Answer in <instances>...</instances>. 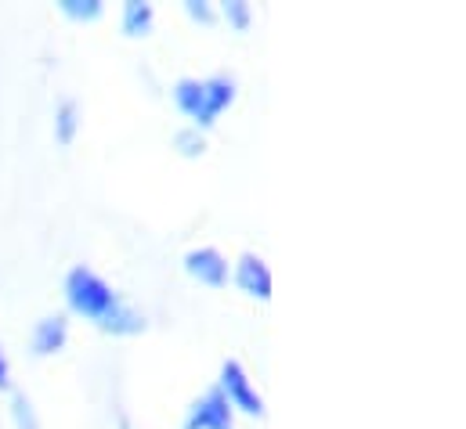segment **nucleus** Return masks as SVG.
<instances>
[{
	"instance_id": "6e6552de",
	"label": "nucleus",
	"mask_w": 466,
	"mask_h": 429,
	"mask_svg": "<svg viewBox=\"0 0 466 429\" xmlns=\"http://www.w3.org/2000/svg\"><path fill=\"white\" fill-rule=\"evenodd\" d=\"M152 4L145 0H127L123 4V33L127 36H148L152 33Z\"/></svg>"
},
{
	"instance_id": "2eb2a0df",
	"label": "nucleus",
	"mask_w": 466,
	"mask_h": 429,
	"mask_svg": "<svg viewBox=\"0 0 466 429\" xmlns=\"http://www.w3.org/2000/svg\"><path fill=\"white\" fill-rule=\"evenodd\" d=\"M7 383H11V364H7V357L0 350V390H7Z\"/></svg>"
},
{
	"instance_id": "f8f14e48",
	"label": "nucleus",
	"mask_w": 466,
	"mask_h": 429,
	"mask_svg": "<svg viewBox=\"0 0 466 429\" xmlns=\"http://www.w3.org/2000/svg\"><path fill=\"white\" fill-rule=\"evenodd\" d=\"M11 415H15V426L18 429H40V423H36V412H33V404L18 394L15 397V408H11Z\"/></svg>"
},
{
	"instance_id": "1a4fd4ad",
	"label": "nucleus",
	"mask_w": 466,
	"mask_h": 429,
	"mask_svg": "<svg viewBox=\"0 0 466 429\" xmlns=\"http://www.w3.org/2000/svg\"><path fill=\"white\" fill-rule=\"evenodd\" d=\"M76 126H80V108H76V102H62L58 115H55V137L62 145H69L76 137Z\"/></svg>"
},
{
	"instance_id": "4468645a",
	"label": "nucleus",
	"mask_w": 466,
	"mask_h": 429,
	"mask_svg": "<svg viewBox=\"0 0 466 429\" xmlns=\"http://www.w3.org/2000/svg\"><path fill=\"white\" fill-rule=\"evenodd\" d=\"M185 7H188L192 18H199V22H214V7H210L207 0H188Z\"/></svg>"
},
{
	"instance_id": "0eeeda50",
	"label": "nucleus",
	"mask_w": 466,
	"mask_h": 429,
	"mask_svg": "<svg viewBox=\"0 0 466 429\" xmlns=\"http://www.w3.org/2000/svg\"><path fill=\"white\" fill-rule=\"evenodd\" d=\"M66 339H69V322H66L62 314L44 318V322H36V328H33V354H36V357L58 354V350L66 346Z\"/></svg>"
},
{
	"instance_id": "ddd939ff",
	"label": "nucleus",
	"mask_w": 466,
	"mask_h": 429,
	"mask_svg": "<svg viewBox=\"0 0 466 429\" xmlns=\"http://www.w3.org/2000/svg\"><path fill=\"white\" fill-rule=\"evenodd\" d=\"M221 11H225V18H228V25H235V29H246V25H249V4H246V0H228Z\"/></svg>"
},
{
	"instance_id": "20e7f679",
	"label": "nucleus",
	"mask_w": 466,
	"mask_h": 429,
	"mask_svg": "<svg viewBox=\"0 0 466 429\" xmlns=\"http://www.w3.org/2000/svg\"><path fill=\"white\" fill-rule=\"evenodd\" d=\"M181 429H232V408H228L225 394L214 386L199 401H192V408H188Z\"/></svg>"
},
{
	"instance_id": "9b49d317",
	"label": "nucleus",
	"mask_w": 466,
	"mask_h": 429,
	"mask_svg": "<svg viewBox=\"0 0 466 429\" xmlns=\"http://www.w3.org/2000/svg\"><path fill=\"white\" fill-rule=\"evenodd\" d=\"M174 148H177L181 155H203V152H207V137H203L196 126H188V130H177V134H174Z\"/></svg>"
},
{
	"instance_id": "9d476101",
	"label": "nucleus",
	"mask_w": 466,
	"mask_h": 429,
	"mask_svg": "<svg viewBox=\"0 0 466 429\" xmlns=\"http://www.w3.org/2000/svg\"><path fill=\"white\" fill-rule=\"evenodd\" d=\"M58 7H62V15H69L76 22H91L102 15V0H62Z\"/></svg>"
},
{
	"instance_id": "423d86ee",
	"label": "nucleus",
	"mask_w": 466,
	"mask_h": 429,
	"mask_svg": "<svg viewBox=\"0 0 466 429\" xmlns=\"http://www.w3.org/2000/svg\"><path fill=\"white\" fill-rule=\"evenodd\" d=\"M235 285L253 300H271V271L257 253H242L235 264Z\"/></svg>"
},
{
	"instance_id": "f03ea898",
	"label": "nucleus",
	"mask_w": 466,
	"mask_h": 429,
	"mask_svg": "<svg viewBox=\"0 0 466 429\" xmlns=\"http://www.w3.org/2000/svg\"><path fill=\"white\" fill-rule=\"evenodd\" d=\"M235 102L232 76H210V80H177L174 84V105L181 108L196 130H207L218 123V115Z\"/></svg>"
},
{
	"instance_id": "7ed1b4c3",
	"label": "nucleus",
	"mask_w": 466,
	"mask_h": 429,
	"mask_svg": "<svg viewBox=\"0 0 466 429\" xmlns=\"http://www.w3.org/2000/svg\"><path fill=\"white\" fill-rule=\"evenodd\" d=\"M218 390L225 394L228 408H238V412H246V415H253V419L264 415V401H260L257 386L249 383V375H246V368H242L238 361H225V368H221V386H218Z\"/></svg>"
},
{
	"instance_id": "f257e3e1",
	"label": "nucleus",
	"mask_w": 466,
	"mask_h": 429,
	"mask_svg": "<svg viewBox=\"0 0 466 429\" xmlns=\"http://www.w3.org/2000/svg\"><path fill=\"white\" fill-rule=\"evenodd\" d=\"M66 304L69 311L84 314L87 322L113 332V335H137L145 332V318L113 293V285L95 274L91 267H73L66 274Z\"/></svg>"
},
{
	"instance_id": "39448f33",
	"label": "nucleus",
	"mask_w": 466,
	"mask_h": 429,
	"mask_svg": "<svg viewBox=\"0 0 466 429\" xmlns=\"http://www.w3.org/2000/svg\"><path fill=\"white\" fill-rule=\"evenodd\" d=\"M185 271L199 282V285H210V289H221L228 282V260L214 249V245H199L185 256Z\"/></svg>"
}]
</instances>
